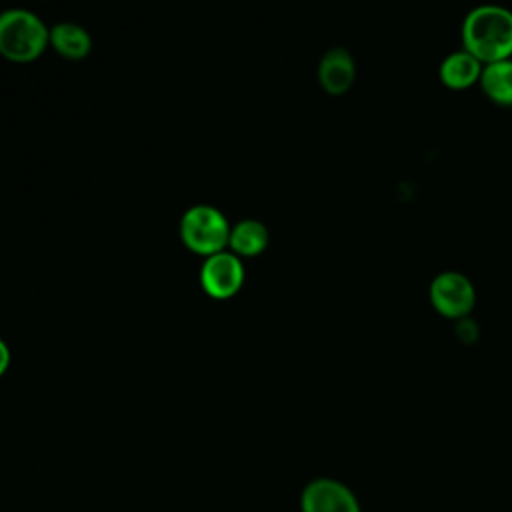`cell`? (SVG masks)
Masks as SVG:
<instances>
[{
    "label": "cell",
    "mask_w": 512,
    "mask_h": 512,
    "mask_svg": "<svg viewBox=\"0 0 512 512\" xmlns=\"http://www.w3.org/2000/svg\"><path fill=\"white\" fill-rule=\"evenodd\" d=\"M198 278L206 296L214 300H228L242 290L246 270L240 256L230 250H222L204 258Z\"/></svg>",
    "instance_id": "5b68a950"
},
{
    "label": "cell",
    "mask_w": 512,
    "mask_h": 512,
    "mask_svg": "<svg viewBox=\"0 0 512 512\" xmlns=\"http://www.w3.org/2000/svg\"><path fill=\"white\" fill-rule=\"evenodd\" d=\"M302 512H362L358 496L336 478H314L300 494Z\"/></svg>",
    "instance_id": "8992f818"
},
{
    "label": "cell",
    "mask_w": 512,
    "mask_h": 512,
    "mask_svg": "<svg viewBox=\"0 0 512 512\" xmlns=\"http://www.w3.org/2000/svg\"><path fill=\"white\" fill-rule=\"evenodd\" d=\"M432 308L448 318V320H462L468 318L476 304V290L468 276L456 270H444L436 274L428 288Z\"/></svg>",
    "instance_id": "277c9868"
},
{
    "label": "cell",
    "mask_w": 512,
    "mask_h": 512,
    "mask_svg": "<svg viewBox=\"0 0 512 512\" xmlns=\"http://www.w3.org/2000/svg\"><path fill=\"white\" fill-rule=\"evenodd\" d=\"M10 360H12L10 348H8V344L0 338V376H4L6 370L10 368Z\"/></svg>",
    "instance_id": "7c38bea8"
},
{
    "label": "cell",
    "mask_w": 512,
    "mask_h": 512,
    "mask_svg": "<svg viewBox=\"0 0 512 512\" xmlns=\"http://www.w3.org/2000/svg\"><path fill=\"white\" fill-rule=\"evenodd\" d=\"M50 46V28L28 8L0 12V56L14 64L38 60Z\"/></svg>",
    "instance_id": "7a4b0ae2"
},
{
    "label": "cell",
    "mask_w": 512,
    "mask_h": 512,
    "mask_svg": "<svg viewBox=\"0 0 512 512\" xmlns=\"http://www.w3.org/2000/svg\"><path fill=\"white\" fill-rule=\"evenodd\" d=\"M270 244L268 226L256 218H244L232 224L228 250L240 258H256L266 252Z\"/></svg>",
    "instance_id": "ba28073f"
},
{
    "label": "cell",
    "mask_w": 512,
    "mask_h": 512,
    "mask_svg": "<svg viewBox=\"0 0 512 512\" xmlns=\"http://www.w3.org/2000/svg\"><path fill=\"white\" fill-rule=\"evenodd\" d=\"M482 62H478L470 52L456 50L444 56L438 68L440 82L450 90H466L480 80Z\"/></svg>",
    "instance_id": "9c48e42d"
},
{
    "label": "cell",
    "mask_w": 512,
    "mask_h": 512,
    "mask_svg": "<svg viewBox=\"0 0 512 512\" xmlns=\"http://www.w3.org/2000/svg\"><path fill=\"white\" fill-rule=\"evenodd\" d=\"M50 46L64 60L78 62L92 52V36L76 22H58L50 28Z\"/></svg>",
    "instance_id": "30bf717a"
},
{
    "label": "cell",
    "mask_w": 512,
    "mask_h": 512,
    "mask_svg": "<svg viewBox=\"0 0 512 512\" xmlns=\"http://www.w3.org/2000/svg\"><path fill=\"white\" fill-rule=\"evenodd\" d=\"M478 82L492 104L512 108V58L484 64Z\"/></svg>",
    "instance_id": "8fae6325"
},
{
    "label": "cell",
    "mask_w": 512,
    "mask_h": 512,
    "mask_svg": "<svg viewBox=\"0 0 512 512\" xmlns=\"http://www.w3.org/2000/svg\"><path fill=\"white\" fill-rule=\"evenodd\" d=\"M230 228L232 224L222 210L212 204H194L182 214L178 234L184 248L196 256L208 258L228 250Z\"/></svg>",
    "instance_id": "3957f363"
},
{
    "label": "cell",
    "mask_w": 512,
    "mask_h": 512,
    "mask_svg": "<svg viewBox=\"0 0 512 512\" xmlns=\"http://www.w3.org/2000/svg\"><path fill=\"white\" fill-rule=\"evenodd\" d=\"M354 80L356 62L346 48L334 46L322 54L318 62V82L326 94L342 96L352 88Z\"/></svg>",
    "instance_id": "52a82bcc"
},
{
    "label": "cell",
    "mask_w": 512,
    "mask_h": 512,
    "mask_svg": "<svg viewBox=\"0 0 512 512\" xmlns=\"http://www.w3.org/2000/svg\"><path fill=\"white\" fill-rule=\"evenodd\" d=\"M462 48L478 62L490 64L512 58V10L480 4L462 20Z\"/></svg>",
    "instance_id": "6da1fadb"
}]
</instances>
